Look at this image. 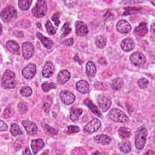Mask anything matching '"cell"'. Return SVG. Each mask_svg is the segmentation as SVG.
<instances>
[{
  "instance_id": "1",
  "label": "cell",
  "mask_w": 155,
  "mask_h": 155,
  "mask_svg": "<svg viewBox=\"0 0 155 155\" xmlns=\"http://www.w3.org/2000/svg\"><path fill=\"white\" fill-rule=\"evenodd\" d=\"M16 75L10 70H5L2 78V86L5 89L14 88L16 86Z\"/></svg>"
},
{
  "instance_id": "2",
  "label": "cell",
  "mask_w": 155,
  "mask_h": 155,
  "mask_svg": "<svg viewBox=\"0 0 155 155\" xmlns=\"http://www.w3.org/2000/svg\"><path fill=\"white\" fill-rule=\"evenodd\" d=\"M147 136V129L142 126L139 127L136 131L135 134V146L137 150H142L143 148Z\"/></svg>"
},
{
  "instance_id": "3",
  "label": "cell",
  "mask_w": 155,
  "mask_h": 155,
  "mask_svg": "<svg viewBox=\"0 0 155 155\" xmlns=\"http://www.w3.org/2000/svg\"><path fill=\"white\" fill-rule=\"evenodd\" d=\"M47 12V5L45 1H38L35 6L32 8L31 13L36 18H42L45 15Z\"/></svg>"
},
{
  "instance_id": "4",
  "label": "cell",
  "mask_w": 155,
  "mask_h": 155,
  "mask_svg": "<svg viewBox=\"0 0 155 155\" xmlns=\"http://www.w3.org/2000/svg\"><path fill=\"white\" fill-rule=\"evenodd\" d=\"M108 116L114 122H125L128 120V117L125 113L118 108H113L109 113Z\"/></svg>"
},
{
  "instance_id": "5",
  "label": "cell",
  "mask_w": 155,
  "mask_h": 155,
  "mask_svg": "<svg viewBox=\"0 0 155 155\" xmlns=\"http://www.w3.org/2000/svg\"><path fill=\"white\" fill-rule=\"evenodd\" d=\"M17 16L16 9L12 6H8L1 12V18L4 22H9Z\"/></svg>"
},
{
  "instance_id": "6",
  "label": "cell",
  "mask_w": 155,
  "mask_h": 155,
  "mask_svg": "<svg viewBox=\"0 0 155 155\" xmlns=\"http://www.w3.org/2000/svg\"><path fill=\"white\" fill-rule=\"evenodd\" d=\"M101 125L100 120L97 118H94L87 123L83 128V131L85 133L91 134L97 131Z\"/></svg>"
},
{
  "instance_id": "7",
  "label": "cell",
  "mask_w": 155,
  "mask_h": 155,
  "mask_svg": "<svg viewBox=\"0 0 155 155\" xmlns=\"http://www.w3.org/2000/svg\"><path fill=\"white\" fill-rule=\"evenodd\" d=\"M131 62L136 66H141L146 62L145 56L140 52H134L130 56Z\"/></svg>"
},
{
  "instance_id": "8",
  "label": "cell",
  "mask_w": 155,
  "mask_h": 155,
  "mask_svg": "<svg viewBox=\"0 0 155 155\" xmlns=\"http://www.w3.org/2000/svg\"><path fill=\"white\" fill-rule=\"evenodd\" d=\"M34 53V47L29 42H25L22 46V54L23 58L27 60L29 59Z\"/></svg>"
},
{
  "instance_id": "9",
  "label": "cell",
  "mask_w": 155,
  "mask_h": 155,
  "mask_svg": "<svg viewBox=\"0 0 155 155\" xmlns=\"http://www.w3.org/2000/svg\"><path fill=\"white\" fill-rule=\"evenodd\" d=\"M36 67L35 64L30 63L26 65L22 70V76L27 79H31L35 75Z\"/></svg>"
},
{
  "instance_id": "10",
  "label": "cell",
  "mask_w": 155,
  "mask_h": 155,
  "mask_svg": "<svg viewBox=\"0 0 155 155\" xmlns=\"http://www.w3.org/2000/svg\"><path fill=\"white\" fill-rule=\"evenodd\" d=\"M61 101L65 105H69L72 104L75 100V96L68 90H63L60 93Z\"/></svg>"
},
{
  "instance_id": "11",
  "label": "cell",
  "mask_w": 155,
  "mask_h": 155,
  "mask_svg": "<svg viewBox=\"0 0 155 155\" xmlns=\"http://www.w3.org/2000/svg\"><path fill=\"white\" fill-rule=\"evenodd\" d=\"M97 102L99 108L104 112L108 110L111 104V101L110 100V99L105 96L102 95L99 96L97 97Z\"/></svg>"
},
{
  "instance_id": "12",
  "label": "cell",
  "mask_w": 155,
  "mask_h": 155,
  "mask_svg": "<svg viewBox=\"0 0 155 155\" xmlns=\"http://www.w3.org/2000/svg\"><path fill=\"white\" fill-rule=\"evenodd\" d=\"M116 29L121 33H127L131 31V26L127 21L122 19L117 22L116 24Z\"/></svg>"
},
{
  "instance_id": "13",
  "label": "cell",
  "mask_w": 155,
  "mask_h": 155,
  "mask_svg": "<svg viewBox=\"0 0 155 155\" xmlns=\"http://www.w3.org/2000/svg\"><path fill=\"white\" fill-rule=\"evenodd\" d=\"M7 49L12 54L18 55L20 54V47L17 42L13 40H9L5 44Z\"/></svg>"
},
{
  "instance_id": "14",
  "label": "cell",
  "mask_w": 155,
  "mask_h": 155,
  "mask_svg": "<svg viewBox=\"0 0 155 155\" xmlns=\"http://www.w3.org/2000/svg\"><path fill=\"white\" fill-rule=\"evenodd\" d=\"M54 71V65L51 61H47L45 64L44 65L42 71V74L44 78H48L51 77Z\"/></svg>"
},
{
  "instance_id": "15",
  "label": "cell",
  "mask_w": 155,
  "mask_h": 155,
  "mask_svg": "<svg viewBox=\"0 0 155 155\" xmlns=\"http://www.w3.org/2000/svg\"><path fill=\"white\" fill-rule=\"evenodd\" d=\"M22 125L28 134H35L38 131V127L36 125L31 121L23 120L22 122Z\"/></svg>"
},
{
  "instance_id": "16",
  "label": "cell",
  "mask_w": 155,
  "mask_h": 155,
  "mask_svg": "<svg viewBox=\"0 0 155 155\" xmlns=\"http://www.w3.org/2000/svg\"><path fill=\"white\" fill-rule=\"evenodd\" d=\"M88 33V28L84 22L78 21L76 23V35L81 36H85Z\"/></svg>"
},
{
  "instance_id": "17",
  "label": "cell",
  "mask_w": 155,
  "mask_h": 155,
  "mask_svg": "<svg viewBox=\"0 0 155 155\" xmlns=\"http://www.w3.org/2000/svg\"><path fill=\"white\" fill-rule=\"evenodd\" d=\"M45 143L42 139H37L33 140L31 142V147L35 154H37L44 147Z\"/></svg>"
},
{
  "instance_id": "18",
  "label": "cell",
  "mask_w": 155,
  "mask_h": 155,
  "mask_svg": "<svg viewBox=\"0 0 155 155\" xmlns=\"http://www.w3.org/2000/svg\"><path fill=\"white\" fill-rule=\"evenodd\" d=\"M134 42L133 41L132 39L130 38H127L124 39L120 44V47L122 49L126 52H128L132 50L134 48Z\"/></svg>"
},
{
  "instance_id": "19",
  "label": "cell",
  "mask_w": 155,
  "mask_h": 155,
  "mask_svg": "<svg viewBox=\"0 0 155 155\" xmlns=\"http://www.w3.org/2000/svg\"><path fill=\"white\" fill-rule=\"evenodd\" d=\"M70 78V73L67 70H62L59 71L58 74L57 80L59 84H64Z\"/></svg>"
},
{
  "instance_id": "20",
  "label": "cell",
  "mask_w": 155,
  "mask_h": 155,
  "mask_svg": "<svg viewBox=\"0 0 155 155\" xmlns=\"http://www.w3.org/2000/svg\"><path fill=\"white\" fill-rule=\"evenodd\" d=\"M94 140L97 143L102 145H106L111 142V138L106 134H98L94 137Z\"/></svg>"
},
{
  "instance_id": "21",
  "label": "cell",
  "mask_w": 155,
  "mask_h": 155,
  "mask_svg": "<svg viewBox=\"0 0 155 155\" xmlns=\"http://www.w3.org/2000/svg\"><path fill=\"white\" fill-rule=\"evenodd\" d=\"M84 104L91 110V111L93 113H94V114H96V116H97L100 117H102V114L101 112L100 111L99 109L92 102V101L90 99H86L84 101Z\"/></svg>"
},
{
  "instance_id": "22",
  "label": "cell",
  "mask_w": 155,
  "mask_h": 155,
  "mask_svg": "<svg viewBox=\"0 0 155 155\" xmlns=\"http://www.w3.org/2000/svg\"><path fill=\"white\" fill-rule=\"evenodd\" d=\"M76 88L79 92L82 94L87 93L89 90V84L85 80H81L76 82Z\"/></svg>"
},
{
  "instance_id": "23",
  "label": "cell",
  "mask_w": 155,
  "mask_h": 155,
  "mask_svg": "<svg viewBox=\"0 0 155 155\" xmlns=\"http://www.w3.org/2000/svg\"><path fill=\"white\" fill-rule=\"evenodd\" d=\"M37 37L38 39L41 41V42L42 43L43 45L48 49L51 48L53 45V41L50 39V38L44 36L41 33H37Z\"/></svg>"
},
{
  "instance_id": "24",
  "label": "cell",
  "mask_w": 155,
  "mask_h": 155,
  "mask_svg": "<svg viewBox=\"0 0 155 155\" xmlns=\"http://www.w3.org/2000/svg\"><path fill=\"white\" fill-rule=\"evenodd\" d=\"M134 32L136 35H138L139 36H143L147 35L148 33V27H147V23L145 22L140 23V24L135 28Z\"/></svg>"
},
{
  "instance_id": "25",
  "label": "cell",
  "mask_w": 155,
  "mask_h": 155,
  "mask_svg": "<svg viewBox=\"0 0 155 155\" xmlns=\"http://www.w3.org/2000/svg\"><path fill=\"white\" fill-rule=\"evenodd\" d=\"M96 73V68L93 62L90 61L86 64V73L90 78L94 77Z\"/></svg>"
},
{
  "instance_id": "26",
  "label": "cell",
  "mask_w": 155,
  "mask_h": 155,
  "mask_svg": "<svg viewBox=\"0 0 155 155\" xmlns=\"http://www.w3.org/2000/svg\"><path fill=\"white\" fill-rule=\"evenodd\" d=\"M119 150L124 153H128L131 151V144L128 140H123L118 144Z\"/></svg>"
},
{
  "instance_id": "27",
  "label": "cell",
  "mask_w": 155,
  "mask_h": 155,
  "mask_svg": "<svg viewBox=\"0 0 155 155\" xmlns=\"http://www.w3.org/2000/svg\"><path fill=\"white\" fill-rule=\"evenodd\" d=\"M82 114V110L81 108H73L71 109L70 111V118L72 121L74 122L79 119V117L81 116Z\"/></svg>"
},
{
  "instance_id": "28",
  "label": "cell",
  "mask_w": 155,
  "mask_h": 155,
  "mask_svg": "<svg viewBox=\"0 0 155 155\" xmlns=\"http://www.w3.org/2000/svg\"><path fill=\"white\" fill-rule=\"evenodd\" d=\"M95 44L98 48H103L107 44V38L104 35H99L96 38Z\"/></svg>"
},
{
  "instance_id": "29",
  "label": "cell",
  "mask_w": 155,
  "mask_h": 155,
  "mask_svg": "<svg viewBox=\"0 0 155 155\" xmlns=\"http://www.w3.org/2000/svg\"><path fill=\"white\" fill-rule=\"evenodd\" d=\"M124 85L123 80L120 78H117L114 79L111 82V87L114 90H120Z\"/></svg>"
},
{
  "instance_id": "30",
  "label": "cell",
  "mask_w": 155,
  "mask_h": 155,
  "mask_svg": "<svg viewBox=\"0 0 155 155\" xmlns=\"http://www.w3.org/2000/svg\"><path fill=\"white\" fill-rule=\"evenodd\" d=\"M118 134L120 139H124L130 136L131 131L128 128L120 127L118 130Z\"/></svg>"
},
{
  "instance_id": "31",
  "label": "cell",
  "mask_w": 155,
  "mask_h": 155,
  "mask_svg": "<svg viewBox=\"0 0 155 155\" xmlns=\"http://www.w3.org/2000/svg\"><path fill=\"white\" fill-rule=\"evenodd\" d=\"M31 3L32 1L30 0H20L18 1V5L21 10H27L30 8Z\"/></svg>"
},
{
  "instance_id": "32",
  "label": "cell",
  "mask_w": 155,
  "mask_h": 155,
  "mask_svg": "<svg viewBox=\"0 0 155 155\" xmlns=\"http://www.w3.org/2000/svg\"><path fill=\"white\" fill-rule=\"evenodd\" d=\"M10 131L11 134L14 136H16L18 135H21L22 133L21 130V128L18 126V125L16 124H15V123L12 124L11 125Z\"/></svg>"
},
{
  "instance_id": "33",
  "label": "cell",
  "mask_w": 155,
  "mask_h": 155,
  "mask_svg": "<svg viewBox=\"0 0 155 155\" xmlns=\"http://www.w3.org/2000/svg\"><path fill=\"white\" fill-rule=\"evenodd\" d=\"M56 87V85L53 82H45L42 84V90L45 92H48L51 89H54Z\"/></svg>"
},
{
  "instance_id": "34",
  "label": "cell",
  "mask_w": 155,
  "mask_h": 155,
  "mask_svg": "<svg viewBox=\"0 0 155 155\" xmlns=\"http://www.w3.org/2000/svg\"><path fill=\"white\" fill-rule=\"evenodd\" d=\"M20 93L21 95L25 97L30 96L32 93L31 88L28 86H25L20 90Z\"/></svg>"
},
{
  "instance_id": "35",
  "label": "cell",
  "mask_w": 155,
  "mask_h": 155,
  "mask_svg": "<svg viewBox=\"0 0 155 155\" xmlns=\"http://www.w3.org/2000/svg\"><path fill=\"white\" fill-rule=\"evenodd\" d=\"M45 28L47 29V31L49 35H54L56 33V29L54 28V27L51 24L50 21L49 20H47L45 22Z\"/></svg>"
},
{
  "instance_id": "36",
  "label": "cell",
  "mask_w": 155,
  "mask_h": 155,
  "mask_svg": "<svg viewBox=\"0 0 155 155\" xmlns=\"http://www.w3.org/2000/svg\"><path fill=\"white\" fill-rule=\"evenodd\" d=\"M62 29V33L61 35L62 37H65V36H67L70 33V32L71 31V30L69 23H65L63 25Z\"/></svg>"
},
{
  "instance_id": "37",
  "label": "cell",
  "mask_w": 155,
  "mask_h": 155,
  "mask_svg": "<svg viewBox=\"0 0 155 155\" xmlns=\"http://www.w3.org/2000/svg\"><path fill=\"white\" fill-rule=\"evenodd\" d=\"M137 84L140 88H145L148 85V81L145 78H140L138 80Z\"/></svg>"
},
{
  "instance_id": "38",
  "label": "cell",
  "mask_w": 155,
  "mask_h": 155,
  "mask_svg": "<svg viewBox=\"0 0 155 155\" xmlns=\"http://www.w3.org/2000/svg\"><path fill=\"white\" fill-rule=\"evenodd\" d=\"M80 131V128L79 127L76 125H70L67 127V129L66 130V132L67 133H78Z\"/></svg>"
},
{
  "instance_id": "39",
  "label": "cell",
  "mask_w": 155,
  "mask_h": 155,
  "mask_svg": "<svg viewBox=\"0 0 155 155\" xmlns=\"http://www.w3.org/2000/svg\"><path fill=\"white\" fill-rule=\"evenodd\" d=\"M42 128L44 129V130L48 134H57V131L55 129L50 127L47 124H44V125L42 126Z\"/></svg>"
},
{
  "instance_id": "40",
  "label": "cell",
  "mask_w": 155,
  "mask_h": 155,
  "mask_svg": "<svg viewBox=\"0 0 155 155\" xmlns=\"http://www.w3.org/2000/svg\"><path fill=\"white\" fill-rule=\"evenodd\" d=\"M18 109L21 113H22V114L25 113L27 111V105L24 102H21L18 105Z\"/></svg>"
},
{
  "instance_id": "41",
  "label": "cell",
  "mask_w": 155,
  "mask_h": 155,
  "mask_svg": "<svg viewBox=\"0 0 155 155\" xmlns=\"http://www.w3.org/2000/svg\"><path fill=\"white\" fill-rule=\"evenodd\" d=\"M59 17H60V15L59 13H54L52 16H51V19L53 21V22H54V24L56 25H59V24H60V21H59Z\"/></svg>"
},
{
  "instance_id": "42",
  "label": "cell",
  "mask_w": 155,
  "mask_h": 155,
  "mask_svg": "<svg viewBox=\"0 0 155 155\" xmlns=\"http://www.w3.org/2000/svg\"><path fill=\"white\" fill-rule=\"evenodd\" d=\"M0 130L1 131H6L7 129H8V126L7 125V124L4 122L2 120H0Z\"/></svg>"
},
{
  "instance_id": "43",
  "label": "cell",
  "mask_w": 155,
  "mask_h": 155,
  "mask_svg": "<svg viewBox=\"0 0 155 155\" xmlns=\"http://www.w3.org/2000/svg\"><path fill=\"white\" fill-rule=\"evenodd\" d=\"M62 43L66 45H71L73 44V38H70L67 39L63 41Z\"/></svg>"
},
{
  "instance_id": "44",
  "label": "cell",
  "mask_w": 155,
  "mask_h": 155,
  "mask_svg": "<svg viewBox=\"0 0 155 155\" xmlns=\"http://www.w3.org/2000/svg\"><path fill=\"white\" fill-rule=\"evenodd\" d=\"M23 154H31V153L30 151L29 148H26V149H25V151L23 153Z\"/></svg>"
},
{
  "instance_id": "45",
  "label": "cell",
  "mask_w": 155,
  "mask_h": 155,
  "mask_svg": "<svg viewBox=\"0 0 155 155\" xmlns=\"http://www.w3.org/2000/svg\"><path fill=\"white\" fill-rule=\"evenodd\" d=\"M146 154H154V153L153 152V151H148L147 153H146Z\"/></svg>"
}]
</instances>
